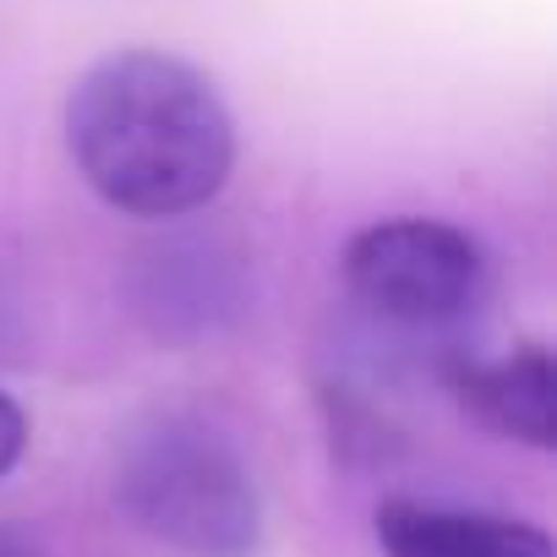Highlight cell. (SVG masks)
Listing matches in <instances>:
<instances>
[{
	"mask_svg": "<svg viewBox=\"0 0 557 557\" xmlns=\"http://www.w3.org/2000/svg\"><path fill=\"white\" fill-rule=\"evenodd\" d=\"M350 296L405 334L465 329L492 296V262L481 240L448 219H377L345 246Z\"/></svg>",
	"mask_w": 557,
	"mask_h": 557,
	"instance_id": "cell-3",
	"label": "cell"
},
{
	"mask_svg": "<svg viewBox=\"0 0 557 557\" xmlns=\"http://www.w3.org/2000/svg\"><path fill=\"white\" fill-rule=\"evenodd\" d=\"M66 153L115 213L186 219L224 191L235 121L191 61L115 50L66 94Z\"/></svg>",
	"mask_w": 557,
	"mask_h": 557,
	"instance_id": "cell-1",
	"label": "cell"
},
{
	"mask_svg": "<svg viewBox=\"0 0 557 557\" xmlns=\"http://www.w3.org/2000/svg\"><path fill=\"white\" fill-rule=\"evenodd\" d=\"M383 557H552V535L530 519L388 497L377 508Z\"/></svg>",
	"mask_w": 557,
	"mask_h": 557,
	"instance_id": "cell-4",
	"label": "cell"
},
{
	"mask_svg": "<svg viewBox=\"0 0 557 557\" xmlns=\"http://www.w3.org/2000/svg\"><path fill=\"white\" fill-rule=\"evenodd\" d=\"M448 383L465 416H475L486 432L557 448V367L541 345H519L497 361H459Z\"/></svg>",
	"mask_w": 557,
	"mask_h": 557,
	"instance_id": "cell-5",
	"label": "cell"
},
{
	"mask_svg": "<svg viewBox=\"0 0 557 557\" xmlns=\"http://www.w3.org/2000/svg\"><path fill=\"white\" fill-rule=\"evenodd\" d=\"M23 448H28V416H23V405L7 388H0V475L17 470Z\"/></svg>",
	"mask_w": 557,
	"mask_h": 557,
	"instance_id": "cell-7",
	"label": "cell"
},
{
	"mask_svg": "<svg viewBox=\"0 0 557 557\" xmlns=\"http://www.w3.org/2000/svg\"><path fill=\"white\" fill-rule=\"evenodd\" d=\"M143 312L153 318L159 334H202L219 318L235 312V290H230V268L213 246H170L159 257H148L143 268Z\"/></svg>",
	"mask_w": 557,
	"mask_h": 557,
	"instance_id": "cell-6",
	"label": "cell"
},
{
	"mask_svg": "<svg viewBox=\"0 0 557 557\" xmlns=\"http://www.w3.org/2000/svg\"><path fill=\"white\" fill-rule=\"evenodd\" d=\"M121 508L143 535L181 557H251L262 503L246 459L197 416H153L115 465Z\"/></svg>",
	"mask_w": 557,
	"mask_h": 557,
	"instance_id": "cell-2",
	"label": "cell"
}]
</instances>
